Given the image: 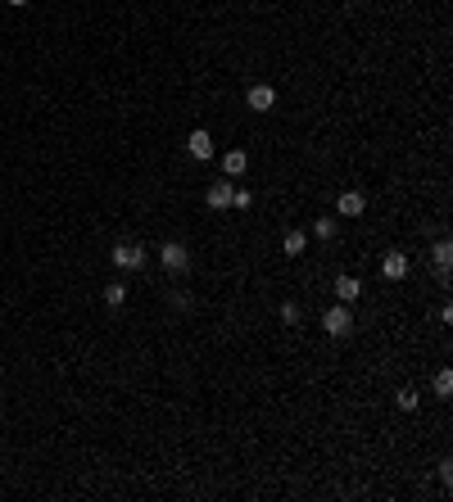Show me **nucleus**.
I'll return each mask as SVG.
<instances>
[{
    "label": "nucleus",
    "mask_w": 453,
    "mask_h": 502,
    "mask_svg": "<svg viewBox=\"0 0 453 502\" xmlns=\"http://www.w3.org/2000/svg\"><path fill=\"white\" fill-rule=\"evenodd\" d=\"M322 331L331 335V340H344V335L354 331V308H349V303L326 308V313H322Z\"/></svg>",
    "instance_id": "1"
},
{
    "label": "nucleus",
    "mask_w": 453,
    "mask_h": 502,
    "mask_svg": "<svg viewBox=\"0 0 453 502\" xmlns=\"http://www.w3.org/2000/svg\"><path fill=\"white\" fill-rule=\"evenodd\" d=\"M159 263H163V272H186V267H190V249L186 245H172V240H168V245H163L159 249Z\"/></svg>",
    "instance_id": "2"
},
{
    "label": "nucleus",
    "mask_w": 453,
    "mask_h": 502,
    "mask_svg": "<svg viewBox=\"0 0 453 502\" xmlns=\"http://www.w3.org/2000/svg\"><path fill=\"white\" fill-rule=\"evenodd\" d=\"M141 263H146V249H141V245H132V240L113 245V267H123V272H137Z\"/></svg>",
    "instance_id": "3"
},
{
    "label": "nucleus",
    "mask_w": 453,
    "mask_h": 502,
    "mask_svg": "<svg viewBox=\"0 0 453 502\" xmlns=\"http://www.w3.org/2000/svg\"><path fill=\"white\" fill-rule=\"evenodd\" d=\"M186 154H190V159H200V163H209V159H214V136H209L204 127L190 131V136H186Z\"/></svg>",
    "instance_id": "4"
},
{
    "label": "nucleus",
    "mask_w": 453,
    "mask_h": 502,
    "mask_svg": "<svg viewBox=\"0 0 453 502\" xmlns=\"http://www.w3.org/2000/svg\"><path fill=\"white\" fill-rule=\"evenodd\" d=\"M381 276H385V281H403V276H408V254L390 249V254L381 258Z\"/></svg>",
    "instance_id": "5"
},
{
    "label": "nucleus",
    "mask_w": 453,
    "mask_h": 502,
    "mask_svg": "<svg viewBox=\"0 0 453 502\" xmlns=\"http://www.w3.org/2000/svg\"><path fill=\"white\" fill-rule=\"evenodd\" d=\"M245 104H249V109H254V113H267V109H272V104H277V91H272V86H249Z\"/></svg>",
    "instance_id": "6"
},
{
    "label": "nucleus",
    "mask_w": 453,
    "mask_h": 502,
    "mask_svg": "<svg viewBox=\"0 0 453 502\" xmlns=\"http://www.w3.org/2000/svg\"><path fill=\"white\" fill-rule=\"evenodd\" d=\"M358 294H363V281L358 276H335V299H340V303H358Z\"/></svg>",
    "instance_id": "7"
},
{
    "label": "nucleus",
    "mask_w": 453,
    "mask_h": 502,
    "mask_svg": "<svg viewBox=\"0 0 453 502\" xmlns=\"http://www.w3.org/2000/svg\"><path fill=\"white\" fill-rule=\"evenodd\" d=\"M335 208H340V217H363L368 199H363V190H344V195L335 199Z\"/></svg>",
    "instance_id": "8"
},
{
    "label": "nucleus",
    "mask_w": 453,
    "mask_h": 502,
    "mask_svg": "<svg viewBox=\"0 0 453 502\" xmlns=\"http://www.w3.org/2000/svg\"><path fill=\"white\" fill-rule=\"evenodd\" d=\"M231 195H236V186H231V181H214V186H209V208H218V213L231 208Z\"/></svg>",
    "instance_id": "9"
},
{
    "label": "nucleus",
    "mask_w": 453,
    "mask_h": 502,
    "mask_svg": "<svg viewBox=\"0 0 453 502\" xmlns=\"http://www.w3.org/2000/svg\"><path fill=\"white\" fill-rule=\"evenodd\" d=\"M245 168H249V154L245 150H227L223 154V172H227V177H240Z\"/></svg>",
    "instance_id": "10"
},
{
    "label": "nucleus",
    "mask_w": 453,
    "mask_h": 502,
    "mask_svg": "<svg viewBox=\"0 0 453 502\" xmlns=\"http://www.w3.org/2000/svg\"><path fill=\"white\" fill-rule=\"evenodd\" d=\"M431 258H435V267H440V272H449V267H453V245H449L445 236H440L435 245H431Z\"/></svg>",
    "instance_id": "11"
},
{
    "label": "nucleus",
    "mask_w": 453,
    "mask_h": 502,
    "mask_svg": "<svg viewBox=\"0 0 453 502\" xmlns=\"http://www.w3.org/2000/svg\"><path fill=\"white\" fill-rule=\"evenodd\" d=\"M304 245H308V236H304V231H286L281 249H286V254H291V258H300V254H304Z\"/></svg>",
    "instance_id": "12"
},
{
    "label": "nucleus",
    "mask_w": 453,
    "mask_h": 502,
    "mask_svg": "<svg viewBox=\"0 0 453 502\" xmlns=\"http://www.w3.org/2000/svg\"><path fill=\"white\" fill-rule=\"evenodd\" d=\"M104 303H109V308H123V303H127V285H123V281L104 285Z\"/></svg>",
    "instance_id": "13"
},
{
    "label": "nucleus",
    "mask_w": 453,
    "mask_h": 502,
    "mask_svg": "<svg viewBox=\"0 0 453 502\" xmlns=\"http://www.w3.org/2000/svg\"><path fill=\"white\" fill-rule=\"evenodd\" d=\"M335 231H340V227H335V217H313V236L317 240H335Z\"/></svg>",
    "instance_id": "14"
},
{
    "label": "nucleus",
    "mask_w": 453,
    "mask_h": 502,
    "mask_svg": "<svg viewBox=\"0 0 453 502\" xmlns=\"http://www.w3.org/2000/svg\"><path fill=\"white\" fill-rule=\"evenodd\" d=\"M394 403H399V408H403V412H417V403H421V394H417V389H399V394H394Z\"/></svg>",
    "instance_id": "15"
},
{
    "label": "nucleus",
    "mask_w": 453,
    "mask_h": 502,
    "mask_svg": "<svg viewBox=\"0 0 453 502\" xmlns=\"http://www.w3.org/2000/svg\"><path fill=\"white\" fill-rule=\"evenodd\" d=\"M435 394H440V399H449V394H453V371H440L435 375Z\"/></svg>",
    "instance_id": "16"
},
{
    "label": "nucleus",
    "mask_w": 453,
    "mask_h": 502,
    "mask_svg": "<svg viewBox=\"0 0 453 502\" xmlns=\"http://www.w3.org/2000/svg\"><path fill=\"white\" fill-rule=\"evenodd\" d=\"M231 208H240V213L254 208V195H249V190H236V195H231Z\"/></svg>",
    "instance_id": "17"
},
{
    "label": "nucleus",
    "mask_w": 453,
    "mask_h": 502,
    "mask_svg": "<svg viewBox=\"0 0 453 502\" xmlns=\"http://www.w3.org/2000/svg\"><path fill=\"white\" fill-rule=\"evenodd\" d=\"M281 322L286 326H300V303H281Z\"/></svg>",
    "instance_id": "18"
},
{
    "label": "nucleus",
    "mask_w": 453,
    "mask_h": 502,
    "mask_svg": "<svg viewBox=\"0 0 453 502\" xmlns=\"http://www.w3.org/2000/svg\"><path fill=\"white\" fill-rule=\"evenodd\" d=\"M440 485H445V489L453 485V461H449V457H445V461H440Z\"/></svg>",
    "instance_id": "19"
},
{
    "label": "nucleus",
    "mask_w": 453,
    "mask_h": 502,
    "mask_svg": "<svg viewBox=\"0 0 453 502\" xmlns=\"http://www.w3.org/2000/svg\"><path fill=\"white\" fill-rule=\"evenodd\" d=\"M9 5H27V0H9Z\"/></svg>",
    "instance_id": "20"
}]
</instances>
